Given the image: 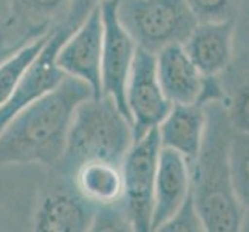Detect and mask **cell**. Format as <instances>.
Listing matches in <instances>:
<instances>
[{
  "instance_id": "6da1fadb",
  "label": "cell",
  "mask_w": 249,
  "mask_h": 232,
  "mask_svg": "<svg viewBox=\"0 0 249 232\" xmlns=\"http://www.w3.org/2000/svg\"><path fill=\"white\" fill-rule=\"evenodd\" d=\"M94 96L89 84L65 76L56 87L19 111L0 132V167L61 162L73 113Z\"/></svg>"
},
{
  "instance_id": "7a4b0ae2",
  "label": "cell",
  "mask_w": 249,
  "mask_h": 232,
  "mask_svg": "<svg viewBox=\"0 0 249 232\" xmlns=\"http://www.w3.org/2000/svg\"><path fill=\"white\" fill-rule=\"evenodd\" d=\"M203 143L191 164V192L206 232H238L245 212L235 192L231 166L232 127L225 104L204 106Z\"/></svg>"
},
{
  "instance_id": "3957f363",
  "label": "cell",
  "mask_w": 249,
  "mask_h": 232,
  "mask_svg": "<svg viewBox=\"0 0 249 232\" xmlns=\"http://www.w3.org/2000/svg\"><path fill=\"white\" fill-rule=\"evenodd\" d=\"M133 143L132 123L107 94L84 99L76 107L57 166L71 172L85 161L102 160L121 166Z\"/></svg>"
},
{
  "instance_id": "277c9868",
  "label": "cell",
  "mask_w": 249,
  "mask_h": 232,
  "mask_svg": "<svg viewBox=\"0 0 249 232\" xmlns=\"http://www.w3.org/2000/svg\"><path fill=\"white\" fill-rule=\"evenodd\" d=\"M116 14L136 47L153 54L184 44L198 23L184 0H118Z\"/></svg>"
},
{
  "instance_id": "5b68a950",
  "label": "cell",
  "mask_w": 249,
  "mask_h": 232,
  "mask_svg": "<svg viewBox=\"0 0 249 232\" xmlns=\"http://www.w3.org/2000/svg\"><path fill=\"white\" fill-rule=\"evenodd\" d=\"M160 150V133L155 127L132 143L121 162L123 204L133 231L138 232H150Z\"/></svg>"
},
{
  "instance_id": "8992f818",
  "label": "cell",
  "mask_w": 249,
  "mask_h": 232,
  "mask_svg": "<svg viewBox=\"0 0 249 232\" xmlns=\"http://www.w3.org/2000/svg\"><path fill=\"white\" fill-rule=\"evenodd\" d=\"M125 104L130 115L133 141L160 125L172 107L157 73V56L136 48L125 84Z\"/></svg>"
},
{
  "instance_id": "52a82bcc",
  "label": "cell",
  "mask_w": 249,
  "mask_h": 232,
  "mask_svg": "<svg viewBox=\"0 0 249 232\" xmlns=\"http://www.w3.org/2000/svg\"><path fill=\"white\" fill-rule=\"evenodd\" d=\"M118 0H104L101 3L104 37L101 59V94L113 99L130 121L125 104V84L135 59L136 44L124 30L116 14Z\"/></svg>"
},
{
  "instance_id": "ba28073f",
  "label": "cell",
  "mask_w": 249,
  "mask_h": 232,
  "mask_svg": "<svg viewBox=\"0 0 249 232\" xmlns=\"http://www.w3.org/2000/svg\"><path fill=\"white\" fill-rule=\"evenodd\" d=\"M101 5L87 16L68 36L56 53V64L67 74L89 84L94 96H101V59H102Z\"/></svg>"
},
{
  "instance_id": "9c48e42d",
  "label": "cell",
  "mask_w": 249,
  "mask_h": 232,
  "mask_svg": "<svg viewBox=\"0 0 249 232\" xmlns=\"http://www.w3.org/2000/svg\"><path fill=\"white\" fill-rule=\"evenodd\" d=\"M68 36L70 34L61 27L53 30L44 50L31 64L20 84L5 101V104L0 106V132L19 111L51 91L67 76L56 64V53Z\"/></svg>"
},
{
  "instance_id": "30bf717a",
  "label": "cell",
  "mask_w": 249,
  "mask_h": 232,
  "mask_svg": "<svg viewBox=\"0 0 249 232\" xmlns=\"http://www.w3.org/2000/svg\"><path fill=\"white\" fill-rule=\"evenodd\" d=\"M235 17L198 22L184 40V50L203 76H220L234 59Z\"/></svg>"
},
{
  "instance_id": "8fae6325",
  "label": "cell",
  "mask_w": 249,
  "mask_h": 232,
  "mask_svg": "<svg viewBox=\"0 0 249 232\" xmlns=\"http://www.w3.org/2000/svg\"><path fill=\"white\" fill-rule=\"evenodd\" d=\"M191 192V164L178 152L161 147L155 189L150 232H157L179 209Z\"/></svg>"
},
{
  "instance_id": "7c38bea8",
  "label": "cell",
  "mask_w": 249,
  "mask_h": 232,
  "mask_svg": "<svg viewBox=\"0 0 249 232\" xmlns=\"http://www.w3.org/2000/svg\"><path fill=\"white\" fill-rule=\"evenodd\" d=\"M96 206L76 191L54 189L37 204L33 229L39 232H85L90 231Z\"/></svg>"
},
{
  "instance_id": "4fadbf2b",
  "label": "cell",
  "mask_w": 249,
  "mask_h": 232,
  "mask_svg": "<svg viewBox=\"0 0 249 232\" xmlns=\"http://www.w3.org/2000/svg\"><path fill=\"white\" fill-rule=\"evenodd\" d=\"M10 22L5 37L11 44L23 45L61 25L71 0H6Z\"/></svg>"
},
{
  "instance_id": "5bb4252c",
  "label": "cell",
  "mask_w": 249,
  "mask_h": 232,
  "mask_svg": "<svg viewBox=\"0 0 249 232\" xmlns=\"http://www.w3.org/2000/svg\"><path fill=\"white\" fill-rule=\"evenodd\" d=\"M155 56L158 79L170 104H196L203 87V74L183 44L167 45Z\"/></svg>"
},
{
  "instance_id": "9a60e30c",
  "label": "cell",
  "mask_w": 249,
  "mask_h": 232,
  "mask_svg": "<svg viewBox=\"0 0 249 232\" xmlns=\"http://www.w3.org/2000/svg\"><path fill=\"white\" fill-rule=\"evenodd\" d=\"M206 127V111L198 104H172L158 125L161 147L178 152L192 164L200 152Z\"/></svg>"
},
{
  "instance_id": "2e32d148",
  "label": "cell",
  "mask_w": 249,
  "mask_h": 232,
  "mask_svg": "<svg viewBox=\"0 0 249 232\" xmlns=\"http://www.w3.org/2000/svg\"><path fill=\"white\" fill-rule=\"evenodd\" d=\"M73 186L94 206L123 200L121 166L110 161H85L73 170Z\"/></svg>"
},
{
  "instance_id": "e0dca14e",
  "label": "cell",
  "mask_w": 249,
  "mask_h": 232,
  "mask_svg": "<svg viewBox=\"0 0 249 232\" xmlns=\"http://www.w3.org/2000/svg\"><path fill=\"white\" fill-rule=\"evenodd\" d=\"M51 33L53 30L39 37L31 39L27 44L14 50L10 56H6L0 62V106L5 104V101L11 96V93L20 84L31 64L36 61L40 51L44 50Z\"/></svg>"
},
{
  "instance_id": "ac0fdd59",
  "label": "cell",
  "mask_w": 249,
  "mask_h": 232,
  "mask_svg": "<svg viewBox=\"0 0 249 232\" xmlns=\"http://www.w3.org/2000/svg\"><path fill=\"white\" fill-rule=\"evenodd\" d=\"M231 166L235 192L245 212L243 228L249 229V136L235 130L231 140Z\"/></svg>"
},
{
  "instance_id": "d6986e66",
  "label": "cell",
  "mask_w": 249,
  "mask_h": 232,
  "mask_svg": "<svg viewBox=\"0 0 249 232\" xmlns=\"http://www.w3.org/2000/svg\"><path fill=\"white\" fill-rule=\"evenodd\" d=\"M225 108L232 130L249 136V79H242L234 90H226Z\"/></svg>"
},
{
  "instance_id": "ffe728a7",
  "label": "cell",
  "mask_w": 249,
  "mask_h": 232,
  "mask_svg": "<svg viewBox=\"0 0 249 232\" xmlns=\"http://www.w3.org/2000/svg\"><path fill=\"white\" fill-rule=\"evenodd\" d=\"M90 231H133L132 221L128 218V214L123 204V200L111 204L96 206Z\"/></svg>"
},
{
  "instance_id": "44dd1931",
  "label": "cell",
  "mask_w": 249,
  "mask_h": 232,
  "mask_svg": "<svg viewBox=\"0 0 249 232\" xmlns=\"http://www.w3.org/2000/svg\"><path fill=\"white\" fill-rule=\"evenodd\" d=\"M204 225L192 192H189L179 209L157 232H203Z\"/></svg>"
},
{
  "instance_id": "7402d4cb",
  "label": "cell",
  "mask_w": 249,
  "mask_h": 232,
  "mask_svg": "<svg viewBox=\"0 0 249 232\" xmlns=\"http://www.w3.org/2000/svg\"><path fill=\"white\" fill-rule=\"evenodd\" d=\"M196 22H217L235 17V0H184Z\"/></svg>"
},
{
  "instance_id": "603a6c76",
  "label": "cell",
  "mask_w": 249,
  "mask_h": 232,
  "mask_svg": "<svg viewBox=\"0 0 249 232\" xmlns=\"http://www.w3.org/2000/svg\"><path fill=\"white\" fill-rule=\"evenodd\" d=\"M102 2H104V0H71L65 20L59 25V27L65 33L71 34L85 19H87V16L94 8H98Z\"/></svg>"
},
{
  "instance_id": "cb8c5ba5",
  "label": "cell",
  "mask_w": 249,
  "mask_h": 232,
  "mask_svg": "<svg viewBox=\"0 0 249 232\" xmlns=\"http://www.w3.org/2000/svg\"><path fill=\"white\" fill-rule=\"evenodd\" d=\"M19 47H22V45H17V44H11L10 40H8L3 34H0V62L3 61V59L6 57V56H10L14 50H17Z\"/></svg>"
},
{
  "instance_id": "d4e9b609",
  "label": "cell",
  "mask_w": 249,
  "mask_h": 232,
  "mask_svg": "<svg viewBox=\"0 0 249 232\" xmlns=\"http://www.w3.org/2000/svg\"><path fill=\"white\" fill-rule=\"evenodd\" d=\"M8 22H10V10H8L6 0H0V34L6 33Z\"/></svg>"
}]
</instances>
